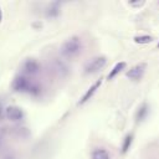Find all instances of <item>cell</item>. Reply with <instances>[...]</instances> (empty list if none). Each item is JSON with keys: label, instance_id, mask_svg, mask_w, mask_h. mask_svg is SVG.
<instances>
[{"label": "cell", "instance_id": "8fae6325", "mask_svg": "<svg viewBox=\"0 0 159 159\" xmlns=\"http://www.w3.org/2000/svg\"><path fill=\"white\" fill-rule=\"evenodd\" d=\"M91 159H111L109 153L103 148H97L92 152Z\"/></svg>", "mask_w": 159, "mask_h": 159}, {"label": "cell", "instance_id": "8992f818", "mask_svg": "<svg viewBox=\"0 0 159 159\" xmlns=\"http://www.w3.org/2000/svg\"><path fill=\"white\" fill-rule=\"evenodd\" d=\"M5 116H6L7 119H10L12 122H19L24 118V112L17 106H9L5 109Z\"/></svg>", "mask_w": 159, "mask_h": 159}, {"label": "cell", "instance_id": "ac0fdd59", "mask_svg": "<svg viewBox=\"0 0 159 159\" xmlns=\"http://www.w3.org/2000/svg\"><path fill=\"white\" fill-rule=\"evenodd\" d=\"M2 111H4V109H2V106H1V103H0V118L2 117Z\"/></svg>", "mask_w": 159, "mask_h": 159}, {"label": "cell", "instance_id": "52a82bcc", "mask_svg": "<svg viewBox=\"0 0 159 159\" xmlns=\"http://www.w3.org/2000/svg\"><path fill=\"white\" fill-rule=\"evenodd\" d=\"M102 84V78H99V80H97L87 91H86V93L82 96V98H81V101L78 102V104H83V103H86L87 101H89L91 98H92V96L97 92V89L99 88V86Z\"/></svg>", "mask_w": 159, "mask_h": 159}, {"label": "cell", "instance_id": "2e32d148", "mask_svg": "<svg viewBox=\"0 0 159 159\" xmlns=\"http://www.w3.org/2000/svg\"><path fill=\"white\" fill-rule=\"evenodd\" d=\"M1 159H16V158H15V155H14L12 153H7V154H5Z\"/></svg>", "mask_w": 159, "mask_h": 159}, {"label": "cell", "instance_id": "30bf717a", "mask_svg": "<svg viewBox=\"0 0 159 159\" xmlns=\"http://www.w3.org/2000/svg\"><path fill=\"white\" fill-rule=\"evenodd\" d=\"M125 66H127V63L124 62V61H120V62H118V63H116L114 65V67L109 71V73H108V76H107V78L108 80H113L120 71H123L124 68H125Z\"/></svg>", "mask_w": 159, "mask_h": 159}, {"label": "cell", "instance_id": "6da1fadb", "mask_svg": "<svg viewBox=\"0 0 159 159\" xmlns=\"http://www.w3.org/2000/svg\"><path fill=\"white\" fill-rule=\"evenodd\" d=\"M11 88L15 92H20V93H29L32 96H39L41 93V86L37 84L36 82L29 80L27 77L20 75L16 76L12 82H11Z\"/></svg>", "mask_w": 159, "mask_h": 159}, {"label": "cell", "instance_id": "5bb4252c", "mask_svg": "<svg viewBox=\"0 0 159 159\" xmlns=\"http://www.w3.org/2000/svg\"><path fill=\"white\" fill-rule=\"evenodd\" d=\"M154 39L149 35H140V36H135L134 37V42L137 43H150Z\"/></svg>", "mask_w": 159, "mask_h": 159}, {"label": "cell", "instance_id": "4fadbf2b", "mask_svg": "<svg viewBox=\"0 0 159 159\" xmlns=\"http://www.w3.org/2000/svg\"><path fill=\"white\" fill-rule=\"evenodd\" d=\"M53 70H55L60 76H63V75L67 73V67H66L60 60H56V61L53 62Z\"/></svg>", "mask_w": 159, "mask_h": 159}, {"label": "cell", "instance_id": "7c38bea8", "mask_svg": "<svg viewBox=\"0 0 159 159\" xmlns=\"http://www.w3.org/2000/svg\"><path fill=\"white\" fill-rule=\"evenodd\" d=\"M133 133H129V134H127L125 137H124V139H123V143H122V148H120V150H122V153L123 154H125L128 150H129V148H130V145H132V143H133Z\"/></svg>", "mask_w": 159, "mask_h": 159}, {"label": "cell", "instance_id": "5b68a950", "mask_svg": "<svg viewBox=\"0 0 159 159\" xmlns=\"http://www.w3.org/2000/svg\"><path fill=\"white\" fill-rule=\"evenodd\" d=\"M145 68H147V63L145 62L138 63V65L133 66L130 70H128L127 73H125V76L129 80H132V81H139L143 77V75L145 72Z\"/></svg>", "mask_w": 159, "mask_h": 159}, {"label": "cell", "instance_id": "9c48e42d", "mask_svg": "<svg viewBox=\"0 0 159 159\" xmlns=\"http://www.w3.org/2000/svg\"><path fill=\"white\" fill-rule=\"evenodd\" d=\"M148 104L147 103H142L140 107L137 109V113H135V120L137 123H140L142 120H144L148 116Z\"/></svg>", "mask_w": 159, "mask_h": 159}, {"label": "cell", "instance_id": "e0dca14e", "mask_svg": "<svg viewBox=\"0 0 159 159\" xmlns=\"http://www.w3.org/2000/svg\"><path fill=\"white\" fill-rule=\"evenodd\" d=\"M2 143H4V135H2V133L0 132V148L2 147Z\"/></svg>", "mask_w": 159, "mask_h": 159}, {"label": "cell", "instance_id": "ba28073f", "mask_svg": "<svg viewBox=\"0 0 159 159\" xmlns=\"http://www.w3.org/2000/svg\"><path fill=\"white\" fill-rule=\"evenodd\" d=\"M60 11H61V4L58 1H53L51 2L46 10H45V15L46 17H50V19H55L60 15Z\"/></svg>", "mask_w": 159, "mask_h": 159}, {"label": "cell", "instance_id": "277c9868", "mask_svg": "<svg viewBox=\"0 0 159 159\" xmlns=\"http://www.w3.org/2000/svg\"><path fill=\"white\" fill-rule=\"evenodd\" d=\"M41 68V65L35 58H26L21 63V72L24 75H36Z\"/></svg>", "mask_w": 159, "mask_h": 159}, {"label": "cell", "instance_id": "3957f363", "mask_svg": "<svg viewBox=\"0 0 159 159\" xmlns=\"http://www.w3.org/2000/svg\"><path fill=\"white\" fill-rule=\"evenodd\" d=\"M107 63V57L106 56H97L92 58L86 66H84V73L86 75H93L98 71H101Z\"/></svg>", "mask_w": 159, "mask_h": 159}, {"label": "cell", "instance_id": "9a60e30c", "mask_svg": "<svg viewBox=\"0 0 159 159\" xmlns=\"http://www.w3.org/2000/svg\"><path fill=\"white\" fill-rule=\"evenodd\" d=\"M129 4L132 6H142V5H144V1H130Z\"/></svg>", "mask_w": 159, "mask_h": 159}, {"label": "cell", "instance_id": "7a4b0ae2", "mask_svg": "<svg viewBox=\"0 0 159 159\" xmlns=\"http://www.w3.org/2000/svg\"><path fill=\"white\" fill-rule=\"evenodd\" d=\"M82 48H83L82 39L80 36H71L61 45L60 52L66 58H73L81 53Z\"/></svg>", "mask_w": 159, "mask_h": 159}, {"label": "cell", "instance_id": "ffe728a7", "mask_svg": "<svg viewBox=\"0 0 159 159\" xmlns=\"http://www.w3.org/2000/svg\"><path fill=\"white\" fill-rule=\"evenodd\" d=\"M158 47H159V42H158Z\"/></svg>", "mask_w": 159, "mask_h": 159}, {"label": "cell", "instance_id": "d6986e66", "mask_svg": "<svg viewBox=\"0 0 159 159\" xmlns=\"http://www.w3.org/2000/svg\"><path fill=\"white\" fill-rule=\"evenodd\" d=\"M1 20H2V11H1V9H0V22H1Z\"/></svg>", "mask_w": 159, "mask_h": 159}]
</instances>
